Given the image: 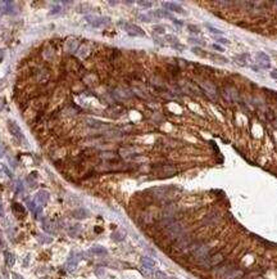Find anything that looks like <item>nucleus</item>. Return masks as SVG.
Listing matches in <instances>:
<instances>
[{
  "mask_svg": "<svg viewBox=\"0 0 277 279\" xmlns=\"http://www.w3.org/2000/svg\"><path fill=\"white\" fill-rule=\"evenodd\" d=\"M257 62H258V65H259L262 68H270V66H271L270 57H268L266 53H263V52L257 53Z\"/></svg>",
  "mask_w": 277,
  "mask_h": 279,
  "instance_id": "9",
  "label": "nucleus"
},
{
  "mask_svg": "<svg viewBox=\"0 0 277 279\" xmlns=\"http://www.w3.org/2000/svg\"><path fill=\"white\" fill-rule=\"evenodd\" d=\"M212 48H213L214 50H217V52H221V53L225 52V48H222L221 45H218V44H213V45H212Z\"/></svg>",
  "mask_w": 277,
  "mask_h": 279,
  "instance_id": "33",
  "label": "nucleus"
},
{
  "mask_svg": "<svg viewBox=\"0 0 277 279\" xmlns=\"http://www.w3.org/2000/svg\"><path fill=\"white\" fill-rule=\"evenodd\" d=\"M86 122H87L89 126H90V127H94V129H99V127H101V126H103L101 122L96 121V120H94V118H89Z\"/></svg>",
  "mask_w": 277,
  "mask_h": 279,
  "instance_id": "23",
  "label": "nucleus"
},
{
  "mask_svg": "<svg viewBox=\"0 0 277 279\" xmlns=\"http://www.w3.org/2000/svg\"><path fill=\"white\" fill-rule=\"evenodd\" d=\"M14 9L15 7L13 1H1V12L4 14H13Z\"/></svg>",
  "mask_w": 277,
  "mask_h": 279,
  "instance_id": "14",
  "label": "nucleus"
},
{
  "mask_svg": "<svg viewBox=\"0 0 277 279\" xmlns=\"http://www.w3.org/2000/svg\"><path fill=\"white\" fill-rule=\"evenodd\" d=\"M214 39L217 40L218 42H221V44H230V41H228L227 39H225V38H217V36H216Z\"/></svg>",
  "mask_w": 277,
  "mask_h": 279,
  "instance_id": "37",
  "label": "nucleus"
},
{
  "mask_svg": "<svg viewBox=\"0 0 277 279\" xmlns=\"http://www.w3.org/2000/svg\"><path fill=\"white\" fill-rule=\"evenodd\" d=\"M4 256H5V264H7V266H13V265L15 264V256L12 253V252H5L4 253Z\"/></svg>",
  "mask_w": 277,
  "mask_h": 279,
  "instance_id": "18",
  "label": "nucleus"
},
{
  "mask_svg": "<svg viewBox=\"0 0 277 279\" xmlns=\"http://www.w3.org/2000/svg\"><path fill=\"white\" fill-rule=\"evenodd\" d=\"M12 210L14 212V215H17V216H25L26 214V208L21 203H13Z\"/></svg>",
  "mask_w": 277,
  "mask_h": 279,
  "instance_id": "17",
  "label": "nucleus"
},
{
  "mask_svg": "<svg viewBox=\"0 0 277 279\" xmlns=\"http://www.w3.org/2000/svg\"><path fill=\"white\" fill-rule=\"evenodd\" d=\"M154 31H155V32H158V34H164L166 32V30H164V27H163V26H155Z\"/></svg>",
  "mask_w": 277,
  "mask_h": 279,
  "instance_id": "32",
  "label": "nucleus"
},
{
  "mask_svg": "<svg viewBox=\"0 0 277 279\" xmlns=\"http://www.w3.org/2000/svg\"><path fill=\"white\" fill-rule=\"evenodd\" d=\"M162 5L166 8V9L171 10V12H176V13H185V10L182 9V7H180V5H178V4H176V3L164 1Z\"/></svg>",
  "mask_w": 277,
  "mask_h": 279,
  "instance_id": "13",
  "label": "nucleus"
},
{
  "mask_svg": "<svg viewBox=\"0 0 277 279\" xmlns=\"http://www.w3.org/2000/svg\"><path fill=\"white\" fill-rule=\"evenodd\" d=\"M177 172V169L172 165H162V166L154 167V174L157 177H171Z\"/></svg>",
  "mask_w": 277,
  "mask_h": 279,
  "instance_id": "3",
  "label": "nucleus"
},
{
  "mask_svg": "<svg viewBox=\"0 0 277 279\" xmlns=\"http://www.w3.org/2000/svg\"><path fill=\"white\" fill-rule=\"evenodd\" d=\"M225 260V256L222 253H214V255H208L205 259H203L200 262L203 268H207V269H212L214 266H218L221 262Z\"/></svg>",
  "mask_w": 277,
  "mask_h": 279,
  "instance_id": "2",
  "label": "nucleus"
},
{
  "mask_svg": "<svg viewBox=\"0 0 277 279\" xmlns=\"http://www.w3.org/2000/svg\"><path fill=\"white\" fill-rule=\"evenodd\" d=\"M80 259H81L80 255H75V253H72V255L69 256V259H68L67 264H65V269H67L68 272H72V270H75V269H76V266H77L78 260H80Z\"/></svg>",
  "mask_w": 277,
  "mask_h": 279,
  "instance_id": "11",
  "label": "nucleus"
},
{
  "mask_svg": "<svg viewBox=\"0 0 277 279\" xmlns=\"http://www.w3.org/2000/svg\"><path fill=\"white\" fill-rule=\"evenodd\" d=\"M140 5H142L144 8H150L153 5V1H139Z\"/></svg>",
  "mask_w": 277,
  "mask_h": 279,
  "instance_id": "35",
  "label": "nucleus"
},
{
  "mask_svg": "<svg viewBox=\"0 0 277 279\" xmlns=\"http://www.w3.org/2000/svg\"><path fill=\"white\" fill-rule=\"evenodd\" d=\"M207 28H208V30H209L212 34H214L216 36H217V35H223V31H222V30L213 27V26H212V25H209V23H207Z\"/></svg>",
  "mask_w": 277,
  "mask_h": 279,
  "instance_id": "24",
  "label": "nucleus"
},
{
  "mask_svg": "<svg viewBox=\"0 0 277 279\" xmlns=\"http://www.w3.org/2000/svg\"><path fill=\"white\" fill-rule=\"evenodd\" d=\"M119 155L122 156V157L127 158V157H131V156L135 155V151H132V148H122V149L119 151Z\"/></svg>",
  "mask_w": 277,
  "mask_h": 279,
  "instance_id": "22",
  "label": "nucleus"
},
{
  "mask_svg": "<svg viewBox=\"0 0 277 279\" xmlns=\"http://www.w3.org/2000/svg\"><path fill=\"white\" fill-rule=\"evenodd\" d=\"M1 216H3V206L0 204V217H1Z\"/></svg>",
  "mask_w": 277,
  "mask_h": 279,
  "instance_id": "43",
  "label": "nucleus"
},
{
  "mask_svg": "<svg viewBox=\"0 0 277 279\" xmlns=\"http://www.w3.org/2000/svg\"><path fill=\"white\" fill-rule=\"evenodd\" d=\"M141 265H142V268H145V269H154L155 261L153 259H150V257L144 256V257H141Z\"/></svg>",
  "mask_w": 277,
  "mask_h": 279,
  "instance_id": "16",
  "label": "nucleus"
},
{
  "mask_svg": "<svg viewBox=\"0 0 277 279\" xmlns=\"http://www.w3.org/2000/svg\"><path fill=\"white\" fill-rule=\"evenodd\" d=\"M190 41H191V42H195V44H200V45L204 44V41H202V40H198V39H190Z\"/></svg>",
  "mask_w": 277,
  "mask_h": 279,
  "instance_id": "39",
  "label": "nucleus"
},
{
  "mask_svg": "<svg viewBox=\"0 0 277 279\" xmlns=\"http://www.w3.org/2000/svg\"><path fill=\"white\" fill-rule=\"evenodd\" d=\"M60 9H62V8H60V5H53L50 13H53V14H54V13H59Z\"/></svg>",
  "mask_w": 277,
  "mask_h": 279,
  "instance_id": "30",
  "label": "nucleus"
},
{
  "mask_svg": "<svg viewBox=\"0 0 277 279\" xmlns=\"http://www.w3.org/2000/svg\"><path fill=\"white\" fill-rule=\"evenodd\" d=\"M112 238L114 239V241L119 242V241H122V239L125 238V234L121 233V232H115V233H113V234H112Z\"/></svg>",
  "mask_w": 277,
  "mask_h": 279,
  "instance_id": "26",
  "label": "nucleus"
},
{
  "mask_svg": "<svg viewBox=\"0 0 277 279\" xmlns=\"http://www.w3.org/2000/svg\"><path fill=\"white\" fill-rule=\"evenodd\" d=\"M1 156H3V152H1V151H0V157H1Z\"/></svg>",
  "mask_w": 277,
  "mask_h": 279,
  "instance_id": "45",
  "label": "nucleus"
},
{
  "mask_svg": "<svg viewBox=\"0 0 277 279\" xmlns=\"http://www.w3.org/2000/svg\"><path fill=\"white\" fill-rule=\"evenodd\" d=\"M8 127H9V131L10 134L13 135V136H15L17 139H23V134H22V130H21V127L18 126L17 124H15L14 121H12V120H9L8 121Z\"/></svg>",
  "mask_w": 277,
  "mask_h": 279,
  "instance_id": "7",
  "label": "nucleus"
},
{
  "mask_svg": "<svg viewBox=\"0 0 277 279\" xmlns=\"http://www.w3.org/2000/svg\"><path fill=\"white\" fill-rule=\"evenodd\" d=\"M3 169H4V171H5V174H7V175H8V176H9V177H12V176H13V175H12V172H10V170H9V169H8V167H7V166H3Z\"/></svg>",
  "mask_w": 277,
  "mask_h": 279,
  "instance_id": "38",
  "label": "nucleus"
},
{
  "mask_svg": "<svg viewBox=\"0 0 277 279\" xmlns=\"http://www.w3.org/2000/svg\"><path fill=\"white\" fill-rule=\"evenodd\" d=\"M166 229V235H167L168 239H171V241H177L180 237H182V235L185 234V229L184 227L180 224L178 221H172L170 225H167V227L164 228Z\"/></svg>",
  "mask_w": 277,
  "mask_h": 279,
  "instance_id": "1",
  "label": "nucleus"
},
{
  "mask_svg": "<svg viewBox=\"0 0 277 279\" xmlns=\"http://www.w3.org/2000/svg\"><path fill=\"white\" fill-rule=\"evenodd\" d=\"M41 221H43V229L45 230L46 233H49V234H55V232H57V225L54 224V221H51V220H49V219H43Z\"/></svg>",
  "mask_w": 277,
  "mask_h": 279,
  "instance_id": "12",
  "label": "nucleus"
},
{
  "mask_svg": "<svg viewBox=\"0 0 277 279\" xmlns=\"http://www.w3.org/2000/svg\"><path fill=\"white\" fill-rule=\"evenodd\" d=\"M210 57V59H213L214 62H218V63H227V59H225L221 55H216V54H208Z\"/></svg>",
  "mask_w": 277,
  "mask_h": 279,
  "instance_id": "25",
  "label": "nucleus"
},
{
  "mask_svg": "<svg viewBox=\"0 0 277 279\" xmlns=\"http://www.w3.org/2000/svg\"><path fill=\"white\" fill-rule=\"evenodd\" d=\"M192 53H195V54H198V55H208L207 53L203 52L200 48H192Z\"/></svg>",
  "mask_w": 277,
  "mask_h": 279,
  "instance_id": "28",
  "label": "nucleus"
},
{
  "mask_svg": "<svg viewBox=\"0 0 277 279\" xmlns=\"http://www.w3.org/2000/svg\"><path fill=\"white\" fill-rule=\"evenodd\" d=\"M13 279H23V278L21 277L19 274H17V273H14V274H13Z\"/></svg>",
  "mask_w": 277,
  "mask_h": 279,
  "instance_id": "41",
  "label": "nucleus"
},
{
  "mask_svg": "<svg viewBox=\"0 0 277 279\" xmlns=\"http://www.w3.org/2000/svg\"><path fill=\"white\" fill-rule=\"evenodd\" d=\"M90 252H91V253H94V255H97V256H104V255L108 253L107 248H104V247H100V246L92 247V248L90 249Z\"/></svg>",
  "mask_w": 277,
  "mask_h": 279,
  "instance_id": "19",
  "label": "nucleus"
},
{
  "mask_svg": "<svg viewBox=\"0 0 277 279\" xmlns=\"http://www.w3.org/2000/svg\"><path fill=\"white\" fill-rule=\"evenodd\" d=\"M189 27V31H191V32H194V34H199L200 32V30L198 28V26H194V25H189L187 26Z\"/></svg>",
  "mask_w": 277,
  "mask_h": 279,
  "instance_id": "29",
  "label": "nucleus"
},
{
  "mask_svg": "<svg viewBox=\"0 0 277 279\" xmlns=\"http://www.w3.org/2000/svg\"><path fill=\"white\" fill-rule=\"evenodd\" d=\"M41 211H43V207H41V206H36V208L33 210V214H35L36 217H39V216H40V214H41Z\"/></svg>",
  "mask_w": 277,
  "mask_h": 279,
  "instance_id": "31",
  "label": "nucleus"
},
{
  "mask_svg": "<svg viewBox=\"0 0 277 279\" xmlns=\"http://www.w3.org/2000/svg\"><path fill=\"white\" fill-rule=\"evenodd\" d=\"M3 58H4V50L0 49V62L3 61Z\"/></svg>",
  "mask_w": 277,
  "mask_h": 279,
  "instance_id": "42",
  "label": "nucleus"
},
{
  "mask_svg": "<svg viewBox=\"0 0 277 279\" xmlns=\"http://www.w3.org/2000/svg\"><path fill=\"white\" fill-rule=\"evenodd\" d=\"M37 239L41 242V243H49V242H51V238H49V237H44V235H41V234H39V235H37Z\"/></svg>",
  "mask_w": 277,
  "mask_h": 279,
  "instance_id": "27",
  "label": "nucleus"
},
{
  "mask_svg": "<svg viewBox=\"0 0 277 279\" xmlns=\"http://www.w3.org/2000/svg\"><path fill=\"white\" fill-rule=\"evenodd\" d=\"M123 25V30L128 34L130 36H145V31L142 30L141 27L136 25H132V23H122Z\"/></svg>",
  "mask_w": 277,
  "mask_h": 279,
  "instance_id": "5",
  "label": "nucleus"
},
{
  "mask_svg": "<svg viewBox=\"0 0 277 279\" xmlns=\"http://www.w3.org/2000/svg\"><path fill=\"white\" fill-rule=\"evenodd\" d=\"M23 190V184H22V182H19L18 180V183H17V188H15V192L17 193H21Z\"/></svg>",
  "mask_w": 277,
  "mask_h": 279,
  "instance_id": "36",
  "label": "nucleus"
},
{
  "mask_svg": "<svg viewBox=\"0 0 277 279\" xmlns=\"http://www.w3.org/2000/svg\"><path fill=\"white\" fill-rule=\"evenodd\" d=\"M271 77L277 80V71H272V72H271Z\"/></svg>",
  "mask_w": 277,
  "mask_h": 279,
  "instance_id": "40",
  "label": "nucleus"
},
{
  "mask_svg": "<svg viewBox=\"0 0 277 279\" xmlns=\"http://www.w3.org/2000/svg\"><path fill=\"white\" fill-rule=\"evenodd\" d=\"M248 58H249V54H246V53L245 54H239L235 57V62H237L241 66H245L248 63Z\"/></svg>",
  "mask_w": 277,
  "mask_h": 279,
  "instance_id": "20",
  "label": "nucleus"
},
{
  "mask_svg": "<svg viewBox=\"0 0 277 279\" xmlns=\"http://www.w3.org/2000/svg\"><path fill=\"white\" fill-rule=\"evenodd\" d=\"M89 215H90V212H89L86 208H77V210H75V211L72 212V216L75 217V219H77V220L86 219V217H89Z\"/></svg>",
  "mask_w": 277,
  "mask_h": 279,
  "instance_id": "15",
  "label": "nucleus"
},
{
  "mask_svg": "<svg viewBox=\"0 0 277 279\" xmlns=\"http://www.w3.org/2000/svg\"><path fill=\"white\" fill-rule=\"evenodd\" d=\"M139 18L141 21H144V22H150V21H152V18H149V15H148V14H140Z\"/></svg>",
  "mask_w": 277,
  "mask_h": 279,
  "instance_id": "34",
  "label": "nucleus"
},
{
  "mask_svg": "<svg viewBox=\"0 0 277 279\" xmlns=\"http://www.w3.org/2000/svg\"><path fill=\"white\" fill-rule=\"evenodd\" d=\"M47 201H49V192H46V190H40V192H37L35 194V203L37 204V206H45V204L47 203Z\"/></svg>",
  "mask_w": 277,
  "mask_h": 279,
  "instance_id": "6",
  "label": "nucleus"
},
{
  "mask_svg": "<svg viewBox=\"0 0 277 279\" xmlns=\"http://www.w3.org/2000/svg\"><path fill=\"white\" fill-rule=\"evenodd\" d=\"M241 274H242L241 270L235 269L234 266H231V268H228V269L226 270L222 275H221V278H222V279H236V278L241 277Z\"/></svg>",
  "mask_w": 277,
  "mask_h": 279,
  "instance_id": "8",
  "label": "nucleus"
},
{
  "mask_svg": "<svg viewBox=\"0 0 277 279\" xmlns=\"http://www.w3.org/2000/svg\"><path fill=\"white\" fill-rule=\"evenodd\" d=\"M86 21L94 27H99L103 23H108L109 19L108 18H101V17H95V15H86Z\"/></svg>",
  "mask_w": 277,
  "mask_h": 279,
  "instance_id": "10",
  "label": "nucleus"
},
{
  "mask_svg": "<svg viewBox=\"0 0 277 279\" xmlns=\"http://www.w3.org/2000/svg\"><path fill=\"white\" fill-rule=\"evenodd\" d=\"M202 89L205 91V94L210 98V99H217V95H218V91H217V86H216L213 82L210 81H204L202 82Z\"/></svg>",
  "mask_w": 277,
  "mask_h": 279,
  "instance_id": "4",
  "label": "nucleus"
},
{
  "mask_svg": "<svg viewBox=\"0 0 277 279\" xmlns=\"http://www.w3.org/2000/svg\"><path fill=\"white\" fill-rule=\"evenodd\" d=\"M80 232H81V227H80V225H73V227L68 228V234H69L71 237H77Z\"/></svg>",
  "mask_w": 277,
  "mask_h": 279,
  "instance_id": "21",
  "label": "nucleus"
},
{
  "mask_svg": "<svg viewBox=\"0 0 277 279\" xmlns=\"http://www.w3.org/2000/svg\"><path fill=\"white\" fill-rule=\"evenodd\" d=\"M109 4L110 5H114V4H117V1H109Z\"/></svg>",
  "mask_w": 277,
  "mask_h": 279,
  "instance_id": "44",
  "label": "nucleus"
}]
</instances>
